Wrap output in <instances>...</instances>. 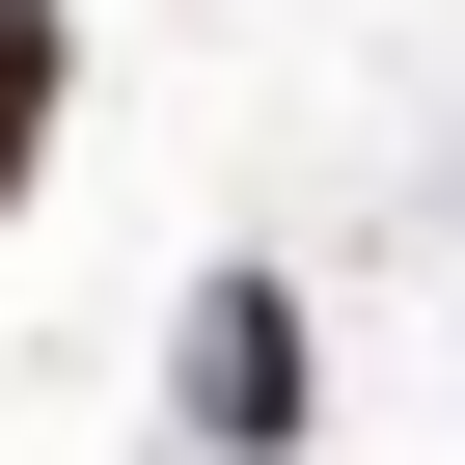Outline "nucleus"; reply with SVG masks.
Masks as SVG:
<instances>
[{
  "instance_id": "1",
  "label": "nucleus",
  "mask_w": 465,
  "mask_h": 465,
  "mask_svg": "<svg viewBox=\"0 0 465 465\" xmlns=\"http://www.w3.org/2000/svg\"><path fill=\"white\" fill-rule=\"evenodd\" d=\"M164 383H192V438H219V465H302V302H274V274H192Z\"/></svg>"
},
{
  "instance_id": "2",
  "label": "nucleus",
  "mask_w": 465,
  "mask_h": 465,
  "mask_svg": "<svg viewBox=\"0 0 465 465\" xmlns=\"http://www.w3.org/2000/svg\"><path fill=\"white\" fill-rule=\"evenodd\" d=\"M55 55H83V0H0V219H28V164H55Z\"/></svg>"
}]
</instances>
